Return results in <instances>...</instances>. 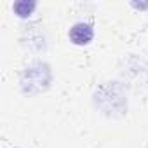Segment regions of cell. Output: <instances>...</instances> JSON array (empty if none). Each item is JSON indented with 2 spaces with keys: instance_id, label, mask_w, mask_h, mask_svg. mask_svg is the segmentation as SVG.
Here are the masks:
<instances>
[{
  "instance_id": "cell-1",
  "label": "cell",
  "mask_w": 148,
  "mask_h": 148,
  "mask_svg": "<svg viewBox=\"0 0 148 148\" xmlns=\"http://www.w3.org/2000/svg\"><path fill=\"white\" fill-rule=\"evenodd\" d=\"M94 37V30L87 23H77L70 30V40L75 45H87Z\"/></svg>"
},
{
  "instance_id": "cell-2",
  "label": "cell",
  "mask_w": 148,
  "mask_h": 148,
  "mask_svg": "<svg viewBox=\"0 0 148 148\" xmlns=\"http://www.w3.org/2000/svg\"><path fill=\"white\" fill-rule=\"evenodd\" d=\"M35 7H37V4L35 2H16L14 4V12L19 16V18H28L33 11H35Z\"/></svg>"
}]
</instances>
